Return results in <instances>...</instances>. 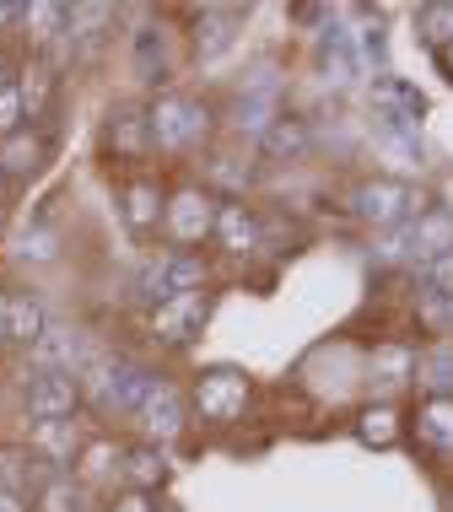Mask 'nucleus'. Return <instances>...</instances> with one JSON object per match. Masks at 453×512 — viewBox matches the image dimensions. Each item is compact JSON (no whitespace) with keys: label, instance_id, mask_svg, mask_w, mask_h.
Wrapping results in <instances>:
<instances>
[{"label":"nucleus","instance_id":"nucleus-33","mask_svg":"<svg viewBox=\"0 0 453 512\" xmlns=\"http://www.w3.org/2000/svg\"><path fill=\"white\" fill-rule=\"evenodd\" d=\"M356 437H362L367 448H394V442H400V415L389 405H367L356 415Z\"/></svg>","mask_w":453,"mask_h":512},{"label":"nucleus","instance_id":"nucleus-31","mask_svg":"<svg viewBox=\"0 0 453 512\" xmlns=\"http://www.w3.org/2000/svg\"><path fill=\"white\" fill-rule=\"evenodd\" d=\"M33 512H87V491L71 475H44V486L33 491Z\"/></svg>","mask_w":453,"mask_h":512},{"label":"nucleus","instance_id":"nucleus-5","mask_svg":"<svg viewBox=\"0 0 453 512\" xmlns=\"http://www.w3.org/2000/svg\"><path fill=\"white\" fill-rule=\"evenodd\" d=\"M281 87H286V81L276 71V60H259L254 71L243 76L238 98H232V108H227L232 130H238L243 141H259V135L281 119Z\"/></svg>","mask_w":453,"mask_h":512},{"label":"nucleus","instance_id":"nucleus-11","mask_svg":"<svg viewBox=\"0 0 453 512\" xmlns=\"http://www.w3.org/2000/svg\"><path fill=\"white\" fill-rule=\"evenodd\" d=\"M453 254V211L448 205H421L405 221V265H432V259Z\"/></svg>","mask_w":453,"mask_h":512},{"label":"nucleus","instance_id":"nucleus-43","mask_svg":"<svg viewBox=\"0 0 453 512\" xmlns=\"http://www.w3.org/2000/svg\"><path fill=\"white\" fill-rule=\"evenodd\" d=\"M0 512H33V507H27V496H17V491L0 486Z\"/></svg>","mask_w":453,"mask_h":512},{"label":"nucleus","instance_id":"nucleus-8","mask_svg":"<svg viewBox=\"0 0 453 512\" xmlns=\"http://www.w3.org/2000/svg\"><path fill=\"white\" fill-rule=\"evenodd\" d=\"M211 227H216V195L211 189L184 184L178 195L162 200V232H168L184 254H195V243L211 238Z\"/></svg>","mask_w":453,"mask_h":512},{"label":"nucleus","instance_id":"nucleus-42","mask_svg":"<svg viewBox=\"0 0 453 512\" xmlns=\"http://www.w3.org/2000/svg\"><path fill=\"white\" fill-rule=\"evenodd\" d=\"M292 17L302 27H319V33H324V27H329V6H292Z\"/></svg>","mask_w":453,"mask_h":512},{"label":"nucleus","instance_id":"nucleus-35","mask_svg":"<svg viewBox=\"0 0 453 512\" xmlns=\"http://www.w3.org/2000/svg\"><path fill=\"white\" fill-rule=\"evenodd\" d=\"M416 378L432 383V399L453 389V340H437L432 351H421V372Z\"/></svg>","mask_w":453,"mask_h":512},{"label":"nucleus","instance_id":"nucleus-15","mask_svg":"<svg viewBox=\"0 0 453 512\" xmlns=\"http://www.w3.org/2000/svg\"><path fill=\"white\" fill-rule=\"evenodd\" d=\"M211 238H216V248H222L227 259L254 254V248H259V216H254V205L243 200V195L216 200V227H211Z\"/></svg>","mask_w":453,"mask_h":512},{"label":"nucleus","instance_id":"nucleus-24","mask_svg":"<svg viewBox=\"0 0 453 512\" xmlns=\"http://www.w3.org/2000/svg\"><path fill=\"white\" fill-rule=\"evenodd\" d=\"M259 151H265L270 162H302L313 151V124L302 114H281L265 135H259Z\"/></svg>","mask_w":453,"mask_h":512},{"label":"nucleus","instance_id":"nucleus-14","mask_svg":"<svg viewBox=\"0 0 453 512\" xmlns=\"http://www.w3.org/2000/svg\"><path fill=\"white\" fill-rule=\"evenodd\" d=\"M421 372V351L410 340H378L373 356H367V383H373V394H400L416 383Z\"/></svg>","mask_w":453,"mask_h":512},{"label":"nucleus","instance_id":"nucleus-34","mask_svg":"<svg viewBox=\"0 0 453 512\" xmlns=\"http://www.w3.org/2000/svg\"><path fill=\"white\" fill-rule=\"evenodd\" d=\"M373 141L389 151L394 162H416V168H421V157H427V151H421V130H394V124L373 119Z\"/></svg>","mask_w":453,"mask_h":512},{"label":"nucleus","instance_id":"nucleus-13","mask_svg":"<svg viewBox=\"0 0 453 512\" xmlns=\"http://www.w3.org/2000/svg\"><path fill=\"white\" fill-rule=\"evenodd\" d=\"M135 421H141V432H146V442H173L178 432L189 426V399L173 389L168 378H157L146 389V399H141V410H135Z\"/></svg>","mask_w":453,"mask_h":512},{"label":"nucleus","instance_id":"nucleus-22","mask_svg":"<svg viewBox=\"0 0 453 512\" xmlns=\"http://www.w3.org/2000/svg\"><path fill=\"white\" fill-rule=\"evenodd\" d=\"M108 33H114V6H92V0H87V6H71L60 54H92Z\"/></svg>","mask_w":453,"mask_h":512},{"label":"nucleus","instance_id":"nucleus-25","mask_svg":"<svg viewBox=\"0 0 453 512\" xmlns=\"http://www.w3.org/2000/svg\"><path fill=\"white\" fill-rule=\"evenodd\" d=\"M346 33L356 49V65L373 76H389V27H383L378 11H362V27H346Z\"/></svg>","mask_w":453,"mask_h":512},{"label":"nucleus","instance_id":"nucleus-29","mask_svg":"<svg viewBox=\"0 0 453 512\" xmlns=\"http://www.w3.org/2000/svg\"><path fill=\"white\" fill-rule=\"evenodd\" d=\"M416 437L437 453H453V394H437L416 410Z\"/></svg>","mask_w":453,"mask_h":512},{"label":"nucleus","instance_id":"nucleus-45","mask_svg":"<svg viewBox=\"0 0 453 512\" xmlns=\"http://www.w3.org/2000/svg\"><path fill=\"white\" fill-rule=\"evenodd\" d=\"M437 60H443V71H448V81H453V44H448L443 54H437Z\"/></svg>","mask_w":453,"mask_h":512},{"label":"nucleus","instance_id":"nucleus-46","mask_svg":"<svg viewBox=\"0 0 453 512\" xmlns=\"http://www.w3.org/2000/svg\"><path fill=\"white\" fill-rule=\"evenodd\" d=\"M0 232H6V205H0Z\"/></svg>","mask_w":453,"mask_h":512},{"label":"nucleus","instance_id":"nucleus-7","mask_svg":"<svg viewBox=\"0 0 453 512\" xmlns=\"http://www.w3.org/2000/svg\"><path fill=\"white\" fill-rule=\"evenodd\" d=\"M205 318H211V292H184V297H168L157 302L146 318L151 340L162 345V351H189V345L200 340Z\"/></svg>","mask_w":453,"mask_h":512},{"label":"nucleus","instance_id":"nucleus-40","mask_svg":"<svg viewBox=\"0 0 453 512\" xmlns=\"http://www.w3.org/2000/svg\"><path fill=\"white\" fill-rule=\"evenodd\" d=\"M373 265H405V227L378 232V243H373Z\"/></svg>","mask_w":453,"mask_h":512},{"label":"nucleus","instance_id":"nucleus-19","mask_svg":"<svg viewBox=\"0 0 453 512\" xmlns=\"http://www.w3.org/2000/svg\"><path fill=\"white\" fill-rule=\"evenodd\" d=\"M22 448L33 453V459L44 464V469H65V464H76L81 437H76L71 421H33V432H27Z\"/></svg>","mask_w":453,"mask_h":512},{"label":"nucleus","instance_id":"nucleus-16","mask_svg":"<svg viewBox=\"0 0 453 512\" xmlns=\"http://www.w3.org/2000/svg\"><path fill=\"white\" fill-rule=\"evenodd\" d=\"M313 65H319V81H324L329 92H346L351 81L362 76V65H356V49H351V33H346V27H335V22L324 27Z\"/></svg>","mask_w":453,"mask_h":512},{"label":"nucleus","instance_id":"nucleus-39","mask_svg":"<svg viewBox=\"0 0 453 512\" xmlns=\"http://www.w3.org/2000/svg\"><path fill=\"white\" fill-rule=\"evenodd\" d=\"M27 124V114H22V98H17V87H0V141H6V135H17Z\"/></svg>","mask_w":453,"mask_h":512},{"label":"nucleus","instance_id":"nucleus-3","mask_svg":"<svg viewBox=\"0 0 453 512\" xmlns=\"http://www.w3.org/2000/svg\"><path fill=\"white\" fill-rule=\"evenodd\" d=\"M184 292H205V259L200 254H184V248H157V254L141 259L135 270V297L141 302H168V297H184Z\"/></svg>","mask_w":453,"mask_h":512},{"label":"nucleus","instance_id":"nucleus-26","mask_svg":"<svg viewBox=\"0 0 453 512\" xmlns=\"http://www.w3.org/2000/svg\"><path fill=\"white\" fill-rule=\"evenodd\" d=\"M11 87H17L27 119H44V108L54 103V87H60V65H54V60H33L22 71V81H11Z\"/></svg>","mask_w":453,"mask_h":512},{"label":"nucleus","instance_id":"nucleus-32","mask_svg":"<svg viewBox=\"0 0 453 512\" xmlns=\"http://www.w3.org/2000/svg\"><path fill=\"white\" fill-rule=\"evenodd\" d=\"M416 33L432 54H443L453 44V0H432V6L416 11Z\"/></svg>","mask_w":453,"mask_h":512},{"label":"nucleus","instance_id":"nucleus-47","mask_svg":"<svg viewBox=\"0 0 453 512\" xmlns=\"http://www.w3.org/2000/svg\"><path fill=\"white\" fill-rule=\"evenodd\" d=\"M0 184H6V178H0Z\"/></svg>","mask_w":453,"mask_h":512},{"label":"nucleus","instance_id":"nucleus-12","mask_svg":"<svg viewBox=\"0 0 453 512\" xmlns=\"http://www.w3.org/2000/svg\"><path fill=\"white\" fill-rule=\"evenodd\" d=\"M367 103H373V119L394 124V130H421V119H427V98L405 76H373Z\"/></svg>","mask_w":453,"mask_h":512},{"label":"nucleus","instance_id":"nucleus-28","mask_svg":"<svg viewBox=\"0 0 453 512\" xmlns=\"http://www.w3.org/2000/svg\"><path fill=\"white\" fill-rule=\"evenodd\" d=\"M0 486L17 491V496H33L44 486V464H38L22 442H6V448H0Z\"/></svg>","mask_w":453,"mask_h":512},{"label":"nucleus","instance_id":"nucleus-17","mask_svg":"<svg viewBox=\"0 0 453 512\" xmlns=\"http://www.w3.org/2000/svg\"><path fill=\"white\" fill-rule=\"evenodd\" d=\"M162 189L157 178H125L119 184V216H125V227L135 232V238H151V232L162 227Z\"/></svg>","mask_w":453,"mask_h":512},{"label":"nucleus","instance_id":"nucleus-41","mask_svg":"<svg viewBox=\"0 0 453 512\" xmlns=\"http://www.w3.org/2000/svg\"><path fill=\"white\" fill-rule=\"evenodd\" d=\"M103 512H157V502H151L146 491H119L103 502Z\"/></svg>","mask_w":453,"mask_h":512},{"label":"nucleus","instance_id":"nucleus-1","mask_svg":"<svg viewBox=\"0 0 453 512\" xmlns=\"http://www.w3.org/2000/svg\"><path fill=\"white\" fill-rule=\"evenodd\" d=\"M76 378H81V399H92L103 415H130L135 421L146 389L162 378V372H151L146 362H135V356H98V362L81 367Z\"/></svg>","mask_w":453,"mask_h":512},{"label":"nucleus","instance_id":"nucleus-21","mask_svg":"<svg viewBox=\"0 0 453 512\" xmlns=\"http://www.w3.org/2000/svg\"><path fill=\"white\" fill-rule=\"evenodd\" d=\"M238 27H243V11L238 6H200L195 11V54H200V60L227 54L232 38H238Z\"/></svg>","mask_w":453,"mask_h":512},{"label":"nucleus","instance_id":"nucleus-20","mask_svg":"<svg viewBox=\"0 0 453 512\" xmlns=\"http://www.w3.org/2000/svg\"><path fill=\"white\" fill-rule=\"evenodd\" d=\"M119 475H125L130 491H162L173 480V464H168V448H157V442H135L125 448V459H119Z\"/></svg>","mask_w":453,"mask_h":512},{"label":"nucleus","instance_id":"nucleus-36","mask_svg":"<svg viewBox=\"0 0 453 512\" xmlns=\"http://www.w3.org/2000/svg\"><path fill=\"white\" fill-rule=\"evenodd\" d=\"M130 49H135V71H141L146 81H157L162 76V27H135V38H130Z\"/></svg>","mask_w":453,"mask_h":512},{"label":"nucleus","instance_id":"nucleus-2","mask_svg":"<svg viewBox=\"0 0 453 512\" xmlns=\"http://www.w3.org/2000/svg\"><path fill=\"white\" fill-rule=\"evenodd\" d=\"M146 130L157 151H195L211 135V108L195 92H157L146 103Z\"/></svg>","mask_w":453,"mask_h":512},{"label":"nucleus","instance_id":"nucleus-4","mask_svg":"<svg viewBox=\"0 0 453 512\" xmlns=\"http://www.w3.org/2000/svg\"><path fill=\"white\" fill-rule=\"evenodd\" d=\"M351 216L356 221H367L373 232H394V227H405L410 216L421 211V200L416 189L405 184V178H389V173H378V178H362V184L351 189Z\"/></svg>","mask_w":453,"mask_h":512},{"label":"nucleus","instance_id":"nucleus-9","mask_svg":"<svg viewBox=\"0 0 453 512\" xmlns=\"http://www.w3.org/2000/svg\"><path fill=\"white\" fill-rule=\"evenodd\" d=\"M98 146H103V157H108V162H125V168H135V162H146V157H151L146 108H141V103H119V108H108Z\"/></svg>","mask_w":453,"mask_h":512},{"label":"nucleus","instance_id":"nucleus-38","mask_svg":"<svg viewBox=\"0 0 453 512\" xmlns=\"http://www.w3.org/2000/svg\"><path fill=\"white\" fill-rule=\"evenodd\" d=\"M17 259H22V265H49V259H54V232H49V227H33V232H22V243H17Z\"/></svg>","mask_w":453,"mask_h":512},{"label":"nucleus","instance_id":"nucleus-37","mask_svg":"<svg viewBox=\"0 0 453 512\" xmlns=\"http://www.w3.org/2000/svg\"><path fill=\"white\" fill-rule=\"evenodd\" d=\"M416 292L421 297H453V254L432 259V265H416Z\"/></svg>","mask_w":453,"mask_h":512},{"label":"nucleus","instance_id":"nucleus-44","mask_svg":"<svg viewBox=\"0 0 453 512\" xmlns=\"http://www.w3.org/2000/svg\"><path fill=\"white\" fill-rule=\"evenodd\" d=\"M22 22V6H11V0H0V27H17Z\"/></svg>","mask_w":453,"mask_h":512},{"label":"nucleus","instance_id":"nucleus-30","mask_svg":"<svg viewBox=\"0 0 453 512\" xmlns=\"http://www.w3.org/2000/svg\"><path fill=\"white\" fill-rule=\"evenodd\" d=\"M119 459H125V448L119 442H108V437H98V442H81V453H76V486H87V480H108V475H119Z\"/></svg>","mask_w":453,"mask_h":512},{"label":"nucleus","instance_id":"nucleus-23","mask_svg":"<svg viewBox=\"0 0 453 512\" xmlns=\"http://www.w3.org/2000/svg\"><path fill=\"white\" fill-rule=\"evenodd\" d=\"M49 162V141L33 130H17L0 141V178H11V184H27L38 168Z\"/></svg>","mask_w":453,"mask_h":512},{"label":"nucleus","instance_id":"nucleus-18","mask_svg":"<svg viewBox=\"0 0 453 512\" xmlns=\"http://www.w3.org/2000/svg\"><path fill=\"white\" fill-rule=\"evenodd\" d=\"M44 324H49V313H44V302L38 297H27V292H6L0 297V340L6 345H33L38 335H44Z\"/></svg>","mask_w":453,"mask_h":512},{"label":"nucleus","instance_id":"nucleus-6","mask_svg":"<svg viewBox=\"0 0 453 512\" xmlns=\"http://www.w3.org/2000/svg\"><path fill=\"white\" fill-rule=\"evenodd\" d=\"M249 399H254V383H249V372L243 367H205L200 378H195V389H189V405H195V415L205 426H232V421H243V410H249Z\"/></svg>","mask_w":453,"mask_h":512},{"label":"nucleus","instance_id":"nucleus-10","mask_svg":"<svg viewBox=\"0 0 453 512\" xmlns=\"http://www.w3.org/2000/svg\"><path fill=\"white\" fill-rule=\"evenodd\" d=\"M81 405V378L76 372H33L22 389V410L33 421H71Z\"/></svg>","mask_w":453,"mask_h":512},{"label":"nucleus","instance_id":"nucleus-27","mask_svg":"<svg viewBox=\"0 0 453 512\" xmlns=\"http://www.w3.org/2000/svg\"><path fill=\"white\" fill-rule=\"evenodd\" d=\"M65 22H71V6H60V0H33V6H22V27H27V38H33V49H60Z\"/></svg>","mask_w":453,"mask_h":512}]
</instances>
